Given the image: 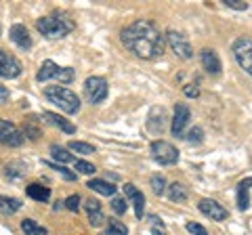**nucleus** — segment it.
Here are the masks:
<instances>
[{
	"mask_svg": "<svg viewBox=\"0 0 252 235\" xmlns=\"http://www.w3.org/2000/svg\"><path fill=\"white\" fill-rule=\"evenodd\" d=\"M149 151H152V158L162 164V166H172V164L179 162V151L175 149V145H170L168 141H154L152 147H149Z\"/></svg>",
	"mask_w": 252,
	"mask_h": 235,
	"instance_id": "obj_7",
	"label": "nucleus"
},
{
	"mask_svg": "<svg viewBox=\"0 0 252 235\" xmlns=\"http://www.w3.org/2000/svg\"><path fill=\"white\" fill-rule=\"evenodd\" d=\"M26 193L28 198L36 200V202H49L51 200V189L49 187H42L40 183H32L26 187Z\"/></svg>",
	"mask_w": 252,
	"mask_h": 235,
	"instance_id": "obj_19",
	"label": "nucleus"
},
{
	"mask_svg": "<svg viewBox=\"0 0 252 235\" xmlns=\"http://www.w3.org/2000/svg\"><path fill=\"white\" fill-rule=\"evenodd\" d=\"M168 198L172 202H185L187 200V189H185V185H181V183H172L168 187Z\"/></svg>",
	"mask_w": 252,
	"mask_h": 235,
	"instance_id": "obj_24",
	"label": "nucleus"
},
{
	"mask_svg": "<svg viewBox=\"0 0 252 235\" xmlns=\"http://www.w3.org/2000/svg\"><path fill=\"white\" fill-rule=\"evenodd\" d=\"M120 40L135 57L152 61V59H158L164 53L166 36H164L152 21L139 19V21L130 23V26H126L122 29Z\"/></svg>",
	"mask_w": 252,
	"mask_h": 235,
	"instance_id": "obj_1",
	"label": "nucleus"
},
{
	"mask_svg": "<svg viewBox=\"0 0 252 235\" xmlns=\"http://www.w3.org/2000/svg\"><path fill=\"white\" fill-rule=\"evenodd\" d=\"M67 147H69V151H76V153H82V155L94 153V147L91 143H84V141H72Z\"/></svg>",
	"mask_w": 252,
	"mask_h": 235,
	"instance_id": "obj_26",
	"label": "nucleus"
},
{
	"mask_svg": "<svg viewBox=\"0 0 252 235\" xmlns=\"http://www.w3.org/2000/svg\"><path fill=\"white\" fill-rule=\"evenodd\" d=\"M42 120L46 124H51V126H55V128H59L61 132H65V135H76V126L69 120H65L63 116H59V114L42 112Z\"/></svg>",
	"mask_w": 252,
	"mask_h": 235,
	"instance_id": "obj_13",
	"label": "nucleus"
},
{
	"mask_svg": "<svg viewBox=\"0 0 252 235\" xmlns=\"http://www.w3.org/2000/svg\"><path fill=\"white\" fill-rule=\"evenodd\" d=\"M225 6H229V9H235V11H246L248 4L242 2V0H225Z\"/></svg>",
	"mask_w": 252,
	"mask_h": 235,
	"instance_id": "obj_36",
	"label": "nucleus"
},
{
	"mask_svg": "<svg viewBox=\"0 0 252 235\" xmlns=\"http://www.w3.org/2000/svg\"><path fill=\"white\" fill-rule=\"evenodd\" d=\"M250 187H252V178H244L238 185V208L240 210H248L250 208Z\"/></svg>",
	"mask_w": 252,
	"mask_h": 235,
	"instance_id": "obj_18",
	"label": "nucleus"
},
{
	"mask_svg": "<svg viewBox=\"0 0 252 235\" xmlns=\"http://www.w3.org/2000/svg\"><path fill=\"white\" fill-rule=\"evenodd\" d=\"M124 193H126V198L130 200V204H132V208H135V214H137V218H141L143 216V210H145V195H143V191H139L135 185H124Z\"/></svg>",
	"mask_w": 252,
	"mask_h": 235,
	"instance_id": "obj_15",
	"label": "nucleus"
},
{
	"mask_svg": "<svg viewBox=\"0 0 252 235\" xmlns=\"http://www.w3.org/2000/svg\"><path fill=\"white\" fill-rule=\"evenodd\" d=\"M198 208H200V212L204 214V216H208L210 221H225L227 216H229V212H227V208H223L219 202H215V200H202L200 204H198Z\"/></svg>",
	"mask_w": 252,
	"mask_h": 235,
	"instance_id": "obj_12",
	"label": "nucleus"
},
{
	"mask_svg": "<svg viewBox=\"0 0 252 235\" xmlns=\"http://www.w3.org/2000/svg\"><path fill=\"white\" fill-rule=\"evenodd\" d=\"M51 155L57 162H63V164H67V162H72L74 160V155L69 153L65 147H61V145H51Z\"/></svg>",
	"mask_w": 252,
	"mask_h": 235,
	"instance_id": "obj_25",
	"label": "nucleus"
},
{
	"mask_svg": "<svg viewBox=\"0 0 252 235\" xmlns=\"http://www.w3.org/2000/svg\"><path fill=\"white\" fill-rule=\"evenodd\" d=\"M0 32H2V28H0Z\"/></svg>",
	"mask_w": 252,
	"mask_h": 235,
	"instance_id": "obj_40",
	"label": "nucleus"
},
{
	"mask_svg": "<svg viewBox=\"0 0 252 235\" xmlns=\"http://www.w3.org/2000/svg\"><path fill=\"white\" fill-rule=\"evenodd\" d=\"M26 170H28V166L23 162H11V164H6L4 175L11 176V178H19V176L26 175Z\"/></svg>",
	"mask_w": 252,
	"mask_h": 235,
	"instance_id": "obj_23",
	"label": "nucleus"
},
{
	"mask_svg": "<svg viewBox=\"0 0 252 235\" xmlns=\"http://www.w3.org/2000/svg\"><path fill=\"white\" fill-rule=\"evenodd\" d=\"M46 166H51L53 170H57L59 175L65 178V181H76V175H74V172H69L65 166H59V164H53V162H46Z\"/></svg>",
	"mask_w": 252,
	"mask_h": 235,
	"instance_id": "obj_31",
	"label": "nucleus"
},
{
	"mask_svg": "<svg viewBox=\"0 0 252 235\" xmlns=\"http://www.w3.org/2000/svg\"><path fill=\"white\" fill-rule=\"evenodd\" d=\"M51 78H57V80H61V82H72L74 80V69L72 67H59L55 61L46 59L40 65V69H38L36 80L46 82V80H51Z\"/></svg>",
	"mask_w": 252,
	"mask_h": 235,
	"instance_id": "obj_5",
	"label": "nucleus"
},
{
	"mask_svg": "<svg viewBox=\"0 0 252 235\" xmlns=\"http://www.w3.org/2000/svg\"><path fill=\"white\" fill-rule=\"evenodd\" d=\"M164 118H166V116H164V109H162L160 118H154V116H149L147 128L152 130V132H156V135H158V132H162V130H164Z\"/></svg>",
	"mask_w": 252,
	"mask_h": 235,
	"instance_id": "obj_29",
	"label": "nucleus"
},
{
	"mask_svg": "<svg viewBox=\"0 0 252 235\" xmlns=\"http://www.w3.org/2000/svg\"><path fill=\"white\" fill-rule=\"evenodd\" d=\"M107 80L105 78H101V76H91V78H86V82H84V95H86V101L93 105H97L101 103V101H105L107 97Z\"/></svg>",
	"mask_w": 252,
	"mask_h": 235,
	"instance_id": "obj_6",
	"label": "nucleus"
},
{
	"mask_svg": "<svg viewBox=\"0 0 252 235\" xmlns=\"http://www.w3.org/2000/svg\"><path fill=\"white\" fill-rule=\"evenodd\" d=\"M185 95H187V97H198V95H200V90L195 88L193 84H189V86H185Z\"/></svg>",
	"mask_w": 252,
	"mask_h": 235,
	"instance_id": "obj_37",
	"label": "nucleus"
},
{
	"mask_svg": "<svg viewBox=\"0 0 252 235\" xmlns=\"http://www.w3.org/2000/svg\"><path fill=\"white\" fill-rule=\"evenodd\" d=\"M21 231H23V235H46L49 233L42 225H38L34 218H23L21 221Z\"/></svg>",
	"mask_w": 252,
	"mask_h": 235,
	"instance_id": "obj_22",
	"label": "nucleus"
},
{
	"mask_svg": "<svg viewBox=\"0 0 252 235\" xmlns=\"http://www.w3.org/2000/svg\"><path fill=\"white\" fill-rule=\"evenodd\" d=\"M6 99H9V90H6L4 86L0 84V101H6Z\"/></svg>",
	"mask_w": 252,
	"mask_h": 235,
	"instance_id": "obj_38",
	"label": "nucleus"
},
{
	"mask_svg": "<svg viewBox=\"0 0 252 235\" xmlns=\"http://www.w3.org/2000/svg\"><path fill=\"white\" fill-rule=\"evenodd\" d=\"M187 231L191 233V235H208V231L204 229L202 225H198V223H189L187 225Z\"/></svg>",
	"mask_w": 252,
	"mask_h": 235,
	"instance_id": "obj_35",
	"label": "nucleus"
},
{
	"mask_svg": "<svg viewBox=\"0 0 252 235\" xmlns=\"http://www.w3.org/2000/svg\"><path fill=\"white\" fill-rule=\"evenodd\" d=\"M166 42L172 49V53L177 55L179 59H191L193 57V46L189 42V38L183 34V32H177V29H170L166 32Z\"/></svg>",
	"mask_w": 252,
	"mask_h": 235,
	"instance_id": "obj_8",
	"label": "nucleus"
},
{
	"mask_svg": "<svg viewBox=\"0 0 252 235\" xmlns=\"http://www.w3.org/2000/svg\"><path fill=\"white\" fill-rule=\"evenodd\" d=\"M0 143L9 145V147H19L23 143L21 130L9 120H0Z\"/></svg>",
	"mask_w": 252,
	"mask_h": 235,
	"instance_id": "obj_10",
	"label": "nucleus"
},
{
	"mask_svg": "<svg viewBox=\"0 0 252 235\" xmlns=\"http://www.w3.org/2000/svg\"><path fill=\"white\" fill-rule=\"evenodd\" d=\"M63 206L67 210H72V212H78V208H80V195H69V198L63 202Z\"/></svg>",
	"mask_w": 252,
	"mask_h": 235,
	"instance_id": "obj_34",
	"label": "nucleus"
},
{
	"mask_svg": "<svg viewBox=\"0 0 252 235\" xmlns=\"http://www.w3.org/2000/svg\"><path fill=\"white\" fill-rule=\"evenodd\" d=\"M105 235H128V229L120 223V221H109V225H107V229H105Z\"/></svg>",
	"mask_w": 252,
	"mask_h": 235,
	"instance_id": "obj_28",
	"label": "nucleus"
},
{
	"mask_svg": "<svg viewBox=\"0 0 252 235\" xmlns=\"http://www.w3.org/2000/svg\"><path fill=\"white\" fill-rule=\"evenodd\" d=\"M36 29L40 32L42 36L51 38H65L69 32L74 29V23L67 19V15L63 13H53V15H46V17H40L36 21Z\"/></svg>",
	"mask_w": 252,
	"mask_h": 235,
	"instance_id": "obj_2",
	"label": "nucleus"
},
{
	"mask_svg": "<svg viewBox=\"0 0 252 235\" xmlns=\"http://www.w3.org/2000/svg\"><path fill=\"white\" fill-rule=\"evenodd\" d=\"M9 38L13 40V44H17L19 49H23V51L32 49V36H30V32H28V28L21 26V23H15V26L11 28Z\"/></svg>",
	"mask_w": 252,
	"mask_h": 235,
	"instance_id": "obj_14",
	"label": "nucleus"
},
{
	"mask_svg": "<svg viewBox=\"0 0 252 235\" xmlns=\"http://www.w3.org/2000/svg\"><path fill=\"white\" fill-rule=\"evenodd\" d=\"M23 72V67L17 59L13 57V55L0 51V78H9V80H13V78H19Z\"/></svg>",
	"mask_w": 252,
	"mask_h": 235,
	"instance_id": "obj_11",
	"label": "nucleus"
},
{
	"mask_svg": "<svg viewBox=\"0 0 252 235\" xmlns=\"http://www.w3.org/2000/svg\"><path fill=\"white\" fill-rule=\"evenodd\" d=\"M200 61H202V65H204V69H206L208 74H212V76L220 74V59H219L217 51L204 49V51L200 53Z\"/></svg>",
	"mask_w": 252,
	"mask_h": 235,
	"instance_id": "obj_16",
	"label": "nucleus"
},
{
	"mask_svg": "<svg viewBox=\"0 0 252 235\" xmlns=\"http://www.w3.org/2000/svg\"><path fill=\"white\" fill-rule=\"evenodd\" d=\"M84 208H86V214H89V223L93 227H101L105 223V214H103V210H101V204L97 200H89L84 204Z\"/></svg>",
	"mask_w": 252,
	"mask_h": 235,
	"instance_id": "obj_17",
	"label": "nucleus"
},
{
	"mask_svg": "<svg viewBox=\"0 0 252 235\" xmlns=\"http://www.w3.org/2000/svg\"><path fill=\"white\" fill-rule=\"evenodd\" d=\"M152 235H166V233H164L162 229H154V231H152Z\"/></svg>",
	"mask_w": 252,
	"mask_h": 235,
	"instance_id": "obj_39",
	"label": "nucleus"
},
{
	"mask_svg": "<svg viewBox=\"0 0 252 235\" xmlns=\"http://www.w3.org/2000/svg\"><path fill=\"white\" fill-rule=\"evenodd\" d=\"M185 139H187V143H191V145H200L202 139H204V130H202L200 126H193V128L185 135Z\"/></svg>",
	"mask_w": 252,
	"mask_h": 235,
	"instance_id": "obj_30",
	"label": "nucleus"
},
{
	"mask_svg": "<svg viewBox=\"0 0 252 235\" xmlns=\"http://www.w3.org/2000/svg\"><path fill=\"white\" fill-rule=\"evenodd\" d=\"M86 187H89L91 191H94V193H101V195H116V187L112 185V183H107V181H103V178H91L89 183H86Z\"/></svg>",
	"mask_w": 252,
	"mask_h": 235,
	"instance_id": "obj_20",
	"label": "nucleus"
},
{
	"mask_svg": "<svg viewBox=\"0 0 252 235\" xmlns=\"http://www.w3.org/2000/svg\"><path fill=\"white\" fill-rule=\"evenodd\" d=\"M149 185H152L156 195H162L164 191H166V178H164L162 175H154L152 178H149Z\"/></svg>",
	"mask_w": 252,
	"mask_h": 235,
	"instance_id": "obj_27",
	"label": "nucleus"
},
{
	"mask_svg": "<svg viewBox=\"0 0 252 235\" xmlns=\"http://www.w3.org/2000/svg\"><path fill=\"white\" fill-rule=\"evenodd\" d=\"M126 208H128L126 200H122V198H114V200H112V210H114L116 214H124Z\"/></svg>",
	"mask_w": 252,
	"mask_h": 235,
	"instance_id": "obj_33",
	"label": "nucleus"
},
{
	"mask_svg": "<svg viewBox=\"0 0 252 235\" xmlns=\"http://www.w3.org/2000/svg\"><path fill=\"white\" fill-rule=\"evenodd\" d=\"M23 206V204L19 200H15V198H6V195H0V212L6 214V216H11L15 214L17 210Z\"/></svg>",
	"mask_w": 252,
	"mask_h": 235,
	"instance_id": "obj_21",
	"label": "nucleus"
},
{
	"mask_svg": "<svg viewBox=\"0 0 252 235\" xmlns=\"http://www.w3.org/2000/svg\"><path fill=\"white\" fill-rule=\"evenodd\" d=\"M189 120H191V112H189V107L185 103H177L175 107V116H172V126H170V132L172 137H185V128Z\"/></svg>",
	"mask_w": 252,
	"mask_h": 235,
	"instance_id": "obj_9",
	"label": "nucleus"
},
{
	"mask_svg": "<svg viewBox=\"0 0 252 235\" xmlns=\"http://www.w3.org/2000/svg\"><path fill=\"white\" fill-rule=\"evenodd\" d=\"M44 97L51 101L53 105H57L61 112H65L69 116H74L80 112V97L74 90L65 88V86H46L44 88Z\"/></svg>",
	"mask_w": 252,
	"mask_h": 235,
	"instance_id": "obj_3",
	"label": "nucleus"
},
{
	"mask_svg": "<svg viewBox=\"0 0 252 235\" xmlns=\"http://www.w3.org/2000/svg\"><path fill=\"white\" fill-rule=\"evenodd\" d=\"M231 53L235 63L240 65V69H244L250 78H252V40L250 38H238L231 44Z\"/></svg>",
	"mask_w": 252,
	"mask_h": 235,
	"instance_id": "obj_4",
	"label": "nucleus"
},
{
	"mask_svg": "<svg viewBox=\"0 0 252 235\" xmlns=\"http://www.w3.org/2000/svg\"><path fill=\"white\" fill-rule=\"evenodd\" d=\"M76 170L78 172H82V175H94V168L91 162H84V160H76Z\"/></svg>",
	"mask_w": 252,
	"mask_h": 235,
	"instance_id": "obj_32",
	"label": "nucleus"
}]
</instances>
